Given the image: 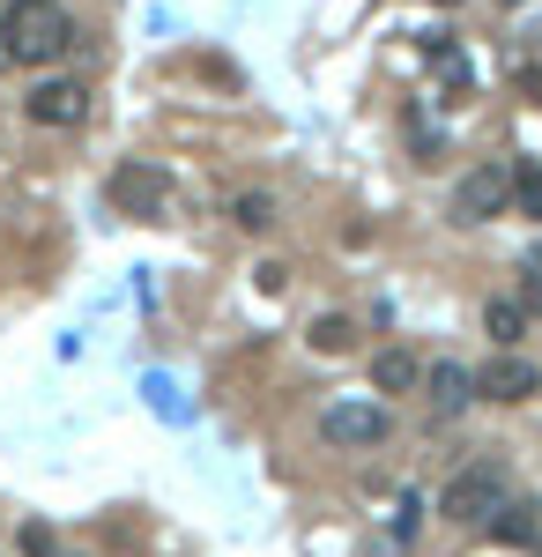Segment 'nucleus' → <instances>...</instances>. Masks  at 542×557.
Returning a JSON list of instances; mask_svg holds the SVG:
<instances>
[{"label": "nucleus", "mask_w": 542, "mask_h": 557, "mask_svg": "<svg viewBox=\"0 0 542 557\" xmlns=\"http://www.w3.org/2000/svg\"><path fill=\"white\" fill-rule=\"evenodd\" d=\"M520 327H528V305H520V298H491V305H483V335H491L498 349L520 343Z\"/></svg>", "instance_id": "9d476101"}, {"label": "nucleus", "mask_w": 542, "mask_h": 557, "mask_svg": "<svg viewBox=\"0 0 542 557\" xmlns=\"http://www.w3.org/2000/svg\"><path fill=\"white\" fill-rule=\"evenodd\" d=\"M498 543H520V550H528V543H535V513H528V506H498Z\"/></svg>", "instance_id": "2eb2a0df"}, {"label": "nucleus", "mask_w": 542, "mask_h": 557, "mask_svg": "<svg viewBox=\"0 0 542 557\" xmlns=\"http://www.w3.org/2000/svg\"><path fill=\"white\" fill-rule=\"evenodd\" d=\"M513 209V164H476L454 186V223H491Z\"/></svg>", "instance_id": "f03ea898"}, {"label": "nucleus", "mask_w": 542, "mask_h": 557, "mask_svg": "<svg viewBox=\"0 0 542 557\" xmlns=\"http://www.w3.org/2000/svg\"><path fill=\"white\" fill-rule=\"evenodd\" d=\"M231 223H238V231H268V223H275V201H268V194H231Z\"/></svg>", "instance_id": "4468645a"}, {"label": "nucleus", "mask_w": 542, "mask_h": 557, "mask_svg": "<svg viewBox=\"0 0 542 557\" xmlns=\"http://www.w3.org/2000/svg\"><path fill=\"white\" fill-rule=\"evenodd\" d=\"M417 380H423V364L409 357V349H379V357H372V386H379V394H409Z\"/></svg>", "instance_id": "1a4fd4ad"}, {"label": "nucleus", "mask_w": 542, "mask_h": 557, "mask_svg": "<svg viewBox=\"0 0 542 557\" xmlns=\"http://www.w3.org/2000/svg\"><path fill=\"white\" fill-rule=\"evenodd\" d=\"M520 89H528V97L542 104V67H528V75H520Z\"/></svg>", "instance_id": "f3484780"}, {"label": "nucleus", "mask_w": 542, "mask_h": 557, "mask_svg": "<svg viewBox=\"0 0 542 557\" xmlns=\"http://www.w3.org/2000/svg\"><path fill=\"white\" fill-rule=\"evenodd\" d=\"M67 45H75V23H67L60 0H8V15H0V52H8L15 67H52Z\"/></svg>", "instance_id": "f257e3e1"}, {"label": "nucleus", "mask_w": 542, "mask_h": 557, "mask_svg": "<svg viewBox=\"0 0 542 557\" xmlns=\"http://www.w3.org/2000/svg\"><path fill=\"white\" fill-rule=\"evenodd\" d=\"M535 386H542V372L528 357H491V364L476 372V394H491V401H528Z\"/></svg>", "instance_id": "0eeeda50"}, {"label": "nucleus", "mask_w": 542, "mask_h": 557, "mask_svg": "<svg viewBox=\"0 0 542 557\" xmlns=\"http://www.w3.org/2000/svg\"><path fill=\"white\" fill-rule=\"evenodd\" d=\"M498 506H505V475L491 469V461L460 469L454 483H446V498H439V513H446V520H491Z\"/></svg>", "instance_id": "7ed1b4c3"}, {"label": "nucleus", "mask_w": 542, "mask_h": 557, "mask_svg": "<svg viewBox=\"0 0 542 557\" xmlns=\"http://www.w3.org/2000/svg\"><path fill=\"white\" fill-rule=\"evenodd\" d=\"M417 386H423V401H431V417H460L476 401V372H460V364H431Z\"/></svg>", "instance_id": "6e6552de"}, {"label": "nucleus", "mask_w": 542, "mask_h": 557, "mask_svg": "<svg viewBox=\"0 0 542 557\" xmlns=\"http://www.w3.org/2000/svg\"><path fill=\"white\" fill-rule=\"evenodd\" d=\"M312 349H320V357H349V349H357V320H342V312L312 320Z\"/></svg>", "instance_id": "9b49d317"}, {"label": "nucleus", "mask_w": 542, "mask_h": 557, "mask_svg": "<svg viewBox=\"0 0 542 557\" xmlns=\"http://www.w3.org/2000/svg\"><path fill=\"white\" fill-rule=\"evenodd\" d=\"M386 431L394 424H386L379 401H328V409H320V438H328V446H365V454H372Z\"/></svg>", "instance_id": "20e7f679"}, {"label": "nucleus", "mask_w": 542, "mask_h": 557, "mask_svg": "<svg viewBox=\"0 0 542 557\" xmlns=\"http://www.w3.org/2000/svg\"><path fill=\"white\" fill-rule=\"evenodd\" d=\"M439 8H460V0H439Z\"/></svg>", "instance_id": "a211bd4d"}, {"label": "nucleus", "mask_w": 542, "mask_h": 557, "mask_svg": "<svg viewBox=\"0 0 542 557\" xmlns=\"http://www.w3.org/2000/svg\"><path fill=\"white\" fill-rule=\"evenodd\" d=\"M30 120H38V127H83L89 120V89L83 83H38L30 89Z\"/></svg>", "instance_id": "423d86ee"}, {"label": "nucleus", "mask_w": 542, "mask_h": 557, "mask_svg": "<svg viewBox=\"0 0 542 557\" xmlns=\"http://www.w3.org/2000/svg\"><path fill=\"white\" fill-rule=\"evenodd\" d=\"M112 201H120L126 215H141V223H164L171 215V178L157 172V164H120V172H112Z\"/></svg>", "instance_id": "39448f33"}, {"label": "nucleus", "mask_w": 542, "mask_h": 557, "mask_svg": "<svg viewBox=\"0 0 542 557\" xmlns=\"http://www.w3.org/2000/svg\"><path fill=\"white\" fill-rule=\"evenodd\" d=\"M431 67L446 75V89H454V97H468V60H460L454 38H431Z\"/></svg>", "instance_id": "ddd939ff"}, {"label": "nucleus", "mask_w": 542, "mask_h": 557, "mask_svg": "<svg viewBox=\"0 0 542 557\" xmlns=\"http://www.w3.org/2000/svg\"><path fill=\"white\" fill-rule=\"evenodd\" d=\"M513 209L542 223V164H535V157H520V164H513Z\"/></svg>", "instance_id": "f8f14e48"}, {"label": "nucleus", "mask_w": 542, "mask_h": 557, "mask_svg": "<svg viewBox=\"0 0 542 557\" xmlns=\"http://www.w3.org/2000/svg\"><path fill=\"white\" fill-rule=\"evenodd\" d=\"M520 305L542 312V246H535V253H520Z\"/></svg>", "instance_id": "dca6fc26"}]
</instances>
